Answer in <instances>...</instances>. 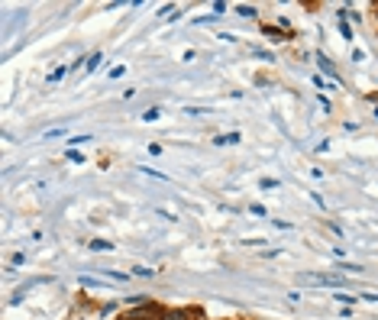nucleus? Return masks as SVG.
Instances as JSON below:
<instances>
[{"label": "nucleus", "mask_w": 378, "mask_h": 320, "mask_svg": "<svg viewBox=\"0 0 378 320\" xmlns=\"http://www.w3.org/2000/svg\"><path fill=\"white\" fill-rule=\"evenodd\" d=\"M162 320H197V311H184V307H165Z\"/></svg>", "instance_id": "1"}, {"label": "nucleus", "mask_w": 378, "mask_h": 320, "mask_svg": "<svg viewBox=\"0 0 378 320\" xmlns=\"http://www.w3.org/2000/svg\"><path fill=\"white\" fill-rule=\"evenodd\" d=\"M317 62H320L323 75H330V78H333V84H336V88H343V81L336 78V71H333V65H330V58H327V56H317Z\"/></svg>", "instance_id": "2"}, {"label": "nucleus", "mask_w": 378, "mask_h": 320, "mask_svg": "<svg viewBox=\"0 0 378 320\" xmlns=\"http://www.w3.org/2000/svg\"><path fill=\"white\" fill-rule=\"evenodd\" d=\"M214 143H217V146H236V143H239V133H226V136H217Z\"/></svg>", "instance_id": "3"}, {"label": "nucleus", "mask_w": 378, "mask_h": 320, "mask_svg": "<svg viewBox=\"0 0 378 320\" xmlns=\"http://www.w3.org/2000/svg\"><path fill=\"white\" fill-rule=\"evenodd\" d=\"M91 249L94 252H110L113 243H110V239H91Z\"/></svg>", "instance_id": "4"}, {"label": "nucleus", "mask_w": 378, "mask_h": 320, "mask_svg": "<svg viewBox=\"0 0 378 320\" xmlns=\"http://www.w3.org/2000/svg\"><path fill=\"white\" fill-rule=\"evenodd\" d=\"M100 65H104V56H100V52H94V56L88 58V65H84V68H88V71H98Z\"/></svg>", "instance_id": "5"}, {"label": "nucleus", "mask_w": 378, "mask_h": 320, "mask_svg": "<svg viewBox=\"0 0 378 320\" xmlns=\"http://www.w3.org/2000/svg\"><path fill=\"white\" fill-rule=\"evenodd\" d=\"M107 279H110V282H130V272H117V269H107Z\"/></svg>", "instance_id": "6"}, {"label": "nucleus", "mask_w": 378, "mask_h": 320, "mask_svg": "<svg viewBox=\"0 0 378 320\" xmlns=\"http://www.w3.org/2000/svg\"><path fill=\"white\" fill-rule=\"evenodd\" d=\"M236 14H239V16H246V20H252V16L259 14V10H256V7H249V4H239V7H236Z\"/></svg>", "instance_id": "7"}, {"label": "nucleus", "mask_w": 378, "mask_h": 320, "mask_svg": "<svg viewBox=\"0 0 378 320\" xmlns=\"http://www.w3.org/2000/svg\"><path fill=\"white\" fill-rule=\"evenodd\" d=\"M333 298H336V301H340V304H356V301H359V298H356V294H346V291H336V294H333Z\"/></svg>", "instance_id": "8"}, {"label": "nucleus", "mask_w": 378, "mask_h": 320, "mask_svg": "<svg viewBox=\"0 0 378 320\" xmlns=\"http://www.w3.org/2000/svg\"><path fill=\"white\" fill-rule=\"evenodd\" d=\"M159 117H162V110H159V107H149V110L142 113V120H146V123H155Z\"/></svg>", "instance_id": "9"}, {"label": "nucleus", "mask_w": 378, "mask_h": 320, "mask_svg": "<svg viewBox=\"0 0 378 320\" xmlns=\"http://www.w3.org/2000/svg\"><path fill=\"white\" fill-rule=\"evenodd\" d=\"M65 71H68V68H65V65H58V68L49 75V84H58V81H62V78H65Z\"/></svg>", "instance_id": "10"}, {"label": "nucleus", "mask_w": 378, "mask_h": 320, "mask_svg": "<svg viewBox=\"0 0 378 320\" xmlns=\"http://www.w3.org/2000/svg\"><path fill=\"white\" fill-rule=\"evenodd\" d=\"M133 275H140V279H152L155 272H152V269H146V265H136V269H133Z\"/></svg>", "instance_id": "11"}, {"label": "nucleus", "mask_w": 378, "mask_h": 320, "mask_svg": "<svg viewBox=\"0 0 378 320\" xmlns=\"http://www.w3.org/2000/svg\"><path fill=\"white\" fill-rule=\"evenodd\" d=\"M249 210H252V214H256V217H268V210H266V207H262V204H252V207H249Z\"/></svg>", "instance_id": "12"}, {"label": "nucleus", "mask_w": 378, "mask_h": 320, "mask_svg": "<svg viewBox=\"0 0 378 320\" xmlns=\"http://www.w3.org/2000/svg\"><path fill=\"white\" fill-rule=\"evenodd\" d=\"M65 155H68L71 162H78V165H81V162H84V155H81V153H75V149H68V153H65Z\"/></svg>", "instance_id": "13"}, {"label": "nucleus", "mask_w": 378, "mask_h": 320, "mask_svg": "<svg viewBox=\"0 0 378 320\" xmlns=\"http://www.w3.org/2000/svg\"><path fill=\"white\" fill-rule=\"evenodd\" d=\"M362 301H372V304H375V301H378V294H375V291H369V294H362Z\"/></svg>", "instance_id": "14"}, {"label": "nucleus", "mask_w": 378, "mask_h": 320, "mask_svg": "<svg viewBox=\"0 0 378 320\" xmlns=\"http://www.w3.org/2000/svg\"><path fill=\"white\" fill-rule=\"evenodd\" d=\"M375 120H378V107H375Z\"/></svg>", "instance_id": "15"}, {"label": "nucleus", "mask_w": 378, "mask_h": 320, "mask_svg": "<svg viewBox=\"0 0 378 320\" xmlns=\"http://www.w3.org/2000/svg\"><path fill=\"white\" fill-rule=\"evenodd\" d=\"M375 14H378V7H375Z\"/></svg>", "instance_id": "16"}]
</instances>
